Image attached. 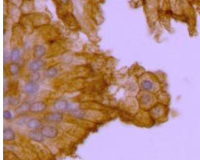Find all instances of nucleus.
I'll use <instances>...</instances> for the list:
<instances>
[{
    "instance_id": "nucleus-19",
    "label": "nucleus",
    "mask_w": 200,
    "mask_h": 160,
    "mask_svg": "<svg viewBox=\"0 0 200 160\" xmlns=\"http://www.w3.org/2000/svg\"><path fill=\"white\" fill-rule=\"evenodd\" d=\"M12 116H13V115H12L11 111L5 110L3 112V118L5 120H10L12 118Z\"/></svg>"
},
{
    "instance_id": "nucleus-6",
    "label": "nucleus",
    "mask_w": 200,
    "mask_h": 160,
    "mask_svg": "<svg viewBox=\"0 0 200 160\" xmlns=\"http://www.w3.org/2000/svg\"><path fill=\"white\" fill-rule=\"evenodd\" d=\"M44 65V62L41 59H38L36 60H33L29 65V69L30 70L31 72H37L39 70L42 68Z\"/></svg>"
},
{
    "instance_id": "nucleus-20",
    "label": "nucleus",
    "mask_w": 200,
    "mask_h": 160,
    "mask_svg": "<svg viewBox=\"0 0 200 160\" xmlns=\"http://www.w3.org/2000/svg\"><path fill=\"white\" fill-rule=\"evenodd\" d=\"M10 58H11V53H10L9 51H5V53H4V56H3L4 63H6V61H8L9 59H10Z\"/></svg>"
},
{
    "instance_id": "nucleus-5",
    "label": "nucleus",
    "mask_w": 200,
    "mask_h": 160,
    "mask_svg": "<svg viewBox=\"0 0 200 160\" xmlns=\"http://www.w3.org/2000/svg\"><path fill=\"white\" fill-rule=\"evenodd\" d=\"M28 136L31 140L34 141V142H39V143L42 142L44 139V136L42 135L41 132L37 130H31L29 131Z\"/></svg>"
},
{
    "instance_id": "nucleus-1",
    "label": "nucleus",
    "mask_w": 200,
    "mask_h": 160,
    "mask_svg": "<svg viewBox=\"0 0 200 160\" xmlns=\"http://www.w3.org/2000/svg\"><path fill=\"white\" fill-rule=\"evenodd\" d=\"M40 131L44 137L48 138V139H54L58 135V131L57 128L54 126L49 125V124L42 126Z\"/></svg>"
},
{
    "instance_id": "nucleus-18",
    "label": "nucleus",
    "mask_w": 200,
    "mask_h": 160,
    "mask_svg": "<svg viewBox=\"0 0 200 160\" xmlns=\"http://www.w3.org/2000/svg\"><path fill=\"white\" fill-rule=\"evenodd\" d=\"M71 113H72V115H73V116H74L75 117H78V118H80V117H83V116H84V112H83L82 111L79 110V109H75V110L72 111V112H71Z\"/></svg>"
},
{
    "instance_id": "nucleus-15",
    "label": "nucleus",
    "mask_w": 200,
    "mask_h": 160,
    "mask_svg": "<svg viewBox=\"0 0 200 160\" xmlns=\"http://www.w3.org/2000/svg\"><path fill=\"white\" fill-rule=\"evenodd\" d=\"M41 78L40 73L37 71V72H31L30 74L29 75V82H34V83H37Z\"/></svg>"
},
{
    "instance_id": "nucleus-17",
    "label": "nucleus",
    "mask_w": 200,
    "mask_h": 160,
    "mask_svg": "<svg viewBox=\"0 0 200 160\" xmlns=\"http://www.w3.org/2000/svg\"><path fill=\"white\" fill-rule=\"evenodd\" d=\"M151 97L149 94H143V95L141 96V98H140V101L142 105H147V104H149L150 102Z\"/></svg>"
},
{
    "instance_id": "nucleus-7",
    "label": "nucleus",
    "mask_w": 200,
    "mask_h": 160,
    "mask_svg": "<svg viewBox=\"0 0 200 160\" xmlns=\"http://www.w3.org/2000/svg\"><path fill=\"white\" fill-rule=\"evenodd\" d=\"M45 48L44 45H41V44H37L33 48V56L37 59H41L42 56H44L45 54Z\"/></svg>"
},
{
    "instance_id": "nucleus-21",
    "label": "nucleus",
    "mask_w": 200,
    "mask_h": 160,
    "mask_svg": "<svg viewBox=\"0 0 200 160\" xmlns=\"http://www.w3.org/2000/svg\"><path fill=\"white\" fill-rule=\"evenodd\" d=\"M16 102H17V100L14 99V97H9L8 98V103H9L10 105H15Z\"/></svg>"
},
{
    "instance_id": "nucleus-11",
    "label": "nucleus",
    "mask_w": 200,
    "mask_h": 160,
    "mask_svg": "<svg viewBox=\"0 0 200 160\" xmlns=\"http://www.w3.org/2000/svg\"><path fill=\"white\" fill-rule=\"evenodd\" d=\"M57 74H58V70H57V67H49V68H48L47 70L45 71V76L49 78H53Z\"/></svg>"
},
{
    "instance_id": "nucleus-3",
    "label": "nucleus",
    "mask_w": 200,
    "mask_h": 160,
    "mask_svg": "<svg viewBox=\"0 0 200 160\" xmlns=\"http://www.w3.org/2000/svg\"><path fill=\"white\" fill-rule=\"evenodd\" d=\"M46 109V105L43 101H34L33 102L32 104H30V106H29V111L31 112H33V113H39V112H41Z\"/></svg>"
},
{
    "instance_id": "nucleus-13",
    "label": "nucleus",
    "mask_w": 200,
    "mask_h": 160,
    "mask_svg": "<svg viewBox=\"0 0 200 160\" xmlns=\"http://www.w3.org/2000/svg\"><path fill=\"white\" fill-rule=\"evenodd\" d=\"M8 70H9L10 74L12 75H17L19 72V66L16 63H11L8 67Z\"/></svg>"
},
{
    "instance_id": "nucleus-16",
    "label": "nucleus",
    "mask_w": 200,
    "mask_h": 160,
    "mask_svg": "<svg viewBox=\"0 0 200 160\" xmlns=\"http://www.w3.org/2000/svg\"><path fill=\"white\" fill-rule=\"evenodd\" d=\"M11 58H10V60L13 62V63H15L17 59H18L19 56H20V50L18 48H14L12 49L11 51Z\"/></svg>"
},
{
    "instance_id": "nucleus-8",
    "label": "nucleus",
    "mask_w": 200,
    "mask_h": 160,
    "mask_svg": "<svg viewBox=\"0 0 200 160\" xmlns=\"http://www.w3.org/2000/svg\"><path fill=\"white\" fill-rule=\"evenodd\" d=\"M68 107H69V104L64 99L57 100L53 104V108L56 110H57V112L66 110V109H68Z\"/></svg>"
},
{
    "instance_id": "nucleus-4",
    "label": "nucleus",
    "mask_w": 200,
    "mask_h": 160,
    "mask_svg": "<svg viewBox=\"0 0 200 160\" xmlns=\"http://www.w3.org/2000/svg\"><path fill=\"white\" fill-rule=\"evenodd\" d=\"M39 90V85L34 82H29L23 86V91L27 94H34Z\"/></svg>"
},
{
    "instance_id": "nucleus-10",
    "label": "nucleus",
    "mask_w": 200,
    "mask_h": 160,
    "mask_svg": "<svg viewBox=\"0 0 200 160\" xmlns=\"http://www.w3.org/2000/svg\"><path fill=\"white\" fill-rule=\"evenodd\" d=\"M26 126L29 128H30L32 130H36L39 127L41 126V121L37 118H29L26 122Z\"/></svg>"
},
{
    "instance_id": "nucleus-9",
    "label": "nucleus",
    "mask_w": 200,
    "mask_h": 160,
    "mask_svg": "<svg viewBox=\"0 0 200 160\" xmlns=\"http://www.w3.org/2000/svg\"><path fill=\"white\" fill-rule=\"evenodd\" d=\"M15 139V132L10 128H6L3 130V139L5 141H13Z\"/></svg>"
},
{
    "instance_id": "nucleus-2",
    "label": "nucleus",
    "mask_w": 200,
    "mask_h": 160,
    "mask_svg": "<svg viewBox=\"0 0 200 160\" xmlns=\"http://www.w3.org/2000/svg\"><path fill=\"white\" fill-rule=\"evenodd\" d=\"M45 120L52 123H60L63 120V116L59 112H52L45 116Z\"/></svg>"
},
{
    "instance_id": "nucleus-14",
    "label": "nucleus",
    "mask_w": 200,
    "mask_h": 160,
    "mask_svg": "<svg viewBox=\"0 0 200 160\" xmlns=\"http://www.w3.org/2000/svg\"><path fill=\"white\" fill-rule=\"evenodd\" d=\"M29 106H30V105H29L28 102L22 103L21 105H19L17 109H16V112H17L18 113H20V114L23 113V112H25L26 111L29 110Z\"/></svg>"
},
{
    "instance_id": "nucleus-12",
    "label": "nucleus",
    "mask_w": 200,
    "mask_h": 160,
    "mask_svg": "<svg viewBox=\"0 0 200 160\" xmlns=\"http://www.w3.org/2000/svg\"><path fill=\"white\" fill-rule=\"evenodd\" d=\"M152 86H153V84H152V82L149 79L143 80L141 83V89H142L143 90H145V91H149V90H152Z\"/></svg>"
},
{
    "instance_id": "nucleus-22",
    "label": "nucleus",
    "mask_w": 200,
    "mask_h": 160,
    "mask_svg": "<svg viewBox=\"0 0 200 160\" xmlns=\"http://www.w3.org/2000/svg\"><path fill=\"white\" fill-rule=\"evenodd\" d=\"M60 1H61V2L62 4H66L67 2H69V0H60Z\"/></svg>"
}]
</instances>
